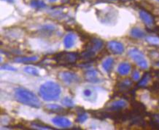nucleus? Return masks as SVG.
<instances>
[{"label":"nucleus","instance_id":"obj_1","mask_svg":"<svg viewBox=\"0 0 159 130\" xmlns=\"http://www.w3.org/2000/svg\"><path fill=\"white\" fill-rule=\"evenodd\" d=\"M39 93L45 101H56L59 98L61 89L57 83L48 81L41 85Z\"/></svg>","mask_w":159,"mask_h":130},{"label":"nucleus","instance_id":"obj_2","mask_svg":"<svg viewBox=\"0 0 159 130\" xmlns=\"http://www.w3.org/2000/svg\"><path fill=\"white\" fill-rule=\"evenodd\" d=\"M15 98L20 103L32 108H39L41 107V102L37 96L25 88L20 87L15 90Z\"/></svg>","mask_w":159,"mask_h":130},{"label":"nucleus","instance_id":"obj_3","mask_svg":"<svg viewBox=\"0 0 159 130\" xmlns=\"http://www.w3.org/2000/svg\"><path fill=\"white\" fill-rule=\"evenodd\" d=\"M103 41L98 38H93L88 45L86 50L83 52L82 57L85 59L93 58L103 48Z\"/></svg>","mask_w":159,"mask_h":130},{"label":"nucleus","instance_id":"obj_4","mask_svg":"<svg viewBox=\"0 0 159 130\" xmlns=\"http://www.w3.org/2000/svg\"><path fill=\"white\" fill-rule=\"evenodd\" d=\"M129 56L136 63L138 66L142 69H147L148 68V63L143 53L137 48H131L128 52Z\"/></svg>","mask_w":159,"mask_h":130},{"label":"nucleus","instance_id":"obj_5","mask_svg":"<svg viewBox=\"0 0 159 130\" xmlns=\"http://www.w3.org/2000/svg\"><path fill=\"white\" fill-rule=\"evenodd\" d=\"M79 56L77 53H75V52H61L56 54L54 58L56 61L58 63L63 64V65H69V64H73L78 59Z\"/></svg>","mask_w":159,"mask_h":130},{"label":"nucleus","instance_id":"obj_6","mask_svg":"<svg viewBox=\"0 0 159 130\" xmlns=\"http://www.w3.org/2000/svg\"><path fill=\"white\" fill-rule=\"evenodd\" d=\"M99 19L102 24L108 25L116 24L117 19L116 10L112 11V10H109L107 12H101L99 15Z\"/></svg>","mask_w":159,"mask_h":130},{"label":"nucleus","instance_id":"obj_7","mask_svg":"<svg viewBox=\"0 0 159 130\" xmlns=\"http://www.w3.org/2000/svg\"><path fill=\"white\" fill-rule=\"evenodd\" d=\"M58 76L61 80L68 84L77 83L80 80L79 77L76 73L71 72V71H63V72L59 73Z\"/></svg>","mask_w":159,"mask_h":130},{"label":"nucleus","instance_id":"obj_8","mask_svg":"<svg viewBox=\"0 0 159 130\" xmlns=\"http://www.w3.org/2000/svg\"><path fill=\"white\" fill-rule=\"evenodd\" d=\"M85 79L87 81L93 84L101 83L104 80L101 73L97 70H90L85 72Z\"/></svg>","mask_w":159,"mask_h":130},{"label":"nucleus","instance_id":"obj_9","mask_svg":"<svg viewBox=\"0 0 159 130\" xmlns=\"http://www.w3.org/2000/svg\"><path fill=\"white\" fill-rule=\"evenodd\" d=\"M107 47L110 51L115 54H120L124 52V46L120 41H110L107 44Z\"/></svg>","mask_w":159,"mask_h":130},{"label":"nucleus","instance_id":"obj_10","mask_svg":"<svg viewBox=\"0 0 159 130\" xmlns=\"http://www.w3.org/2000/svg\"><path fill=\"white\" fill-rule=\"evenodd\" d=\"M83 95L85 100L91 102H94L97 101L98 97L97 92L95 91V89L91 87L85 88L84 90L83 91Z\"/></svg>","mask_w":159,"mask_h":130},{"label":"nucleus","instance_id":"obj_11","mask_svg":"<svg viewBox=\"0 0 159 130\" xmlns=\"http://www.w3.org/2000/svg\"><path fill=\"white\" fill-rule=\"evenodd\" d=\"M139 17L141 20L144 22L147 26L151 27L155 24V20L153 16L149 13L148 11L144 10H141L139 11Z\"/></svg>","mask_w":159,"mask_h":130},{"label":"nucleus","instance_id":"obj_12","mask_svg":"<svg viewBox=\"0 0 159 130\" xmlns=\"http://www.w3.org/2000/svg\"><path fill=\"white\" fill-rule=\"evenodd\" d=\"M52 122L54 125L57 126V127H63V128H67L70 127L71 125H72V123L71 121L69 120L68 119L65 118V117L62 116H56L55 118L52 119Z\"/></svg>","mask_w":159,"mask_h":130},{"label":"nucleus","instance_id":"obj_13","mask_svg":"<svg viewBox=\"0 0 159 130\" xmlns=\"http://www.w3.org/2000/svg\"><path fill=\"white\" fill-rule=\"evenodd\" d=\"M77 37L75 33H70L66 35V37L64 39V45L66 49H70L75 45L76 42Z\"/></svg>","mask_w":159,"mask_h":130},{"label":"nucleus","instance_id":"obj_14","mask_svg":"<svg viewBox=\"0 0 159 130\" xmlns=\"http://www.w3.org/2000/svg\"><path fill=\"white\" fill-rule=\"evenodd\" d=\"M126 106H127V102H125V100H116V101L111 102L110 105V107H109V109H110V110L116 111V110H122V109L125 108Z\"/></svg>","mask_w":159,"mask_h":130},{"label":"nucleus","instance_id":"obj_15","mask_svg":"<svg viewBox=\"0 0 159 130\" xmlns=\"http://www.w3.org/2000/svg\"><path fill=\"white\" fill-rule=\"evenodd\" d=\"M131 69V65L128 63H121L118 67V73L121 76H125L129 74Z\"/></svg>","mask_w":159,"mask_h":130},{"label":"nucleus","instance_id":"obj_16","mask_svg":"<svg viewBox=\"0 0 159 130\" xmlns=\"http://www.w3.org/2000/svg\"><path fill=\"white\" fill-rule=\"evenodd\" d=\"M114 59L112 58H107L102 63V68L107 73H110L113 68Z\"/></svg>","mask_w":159,"mask_h":130},{"label":"nucleus","instance_id":"obj_17","mask_svg":"<svg viewBox=\"0 0 159 130\" xmlns=\"http://www.w3.org/2000/svg\"><path fill=\"white\" fill-rule=\"evenodd\" d=\"M37 56H32V57H18L14 60L15 62L19 63H29L37 62L38 60Z\"/></svg>","mask_w":159,"mask_h":130},{"label":"nucleus","instance_id":"obj_18","mask_svg":"<svg viewBox=\"0 0 159 130\" xmlns=\"http://www.w3.org/2000/svg\"><path fill=\"white\" fill-rule=\"evenodd\" d=\"M130 34L132 37L136 39H142L145 36V33L139 28H133L130 31Z\"/></svg>","mask_w":159,"mask_h":130},{"label":"nucleus","instance_id":"obj_19","mask_svg":"<svg viewBox=\"0 0 159 130\" xmlns=\"http://www.w3.org/2000/svg\"><path fill=\"white\" fill-rule=\"evenodd\" d=\"M45 109H47V110L51 111L52 113H60L64 110L61 106H58L56 104L48 105V106H45Z\"/></svg>","mask_w":159,"mask_h":130},{"label":"nucleus","instance_id":"obj_20","mask_svg":"<svg viewBox=\"0 0 159 130\" xmlns=\"http://www.w3.org/2000/svg\"><path fill=\"white\" fill-rule=\"evenodd\" d=\"M150 79H151V76L149 73H146L145 75H144L143 77H142L141 80L139 81V84H138V86L140 87H147L148 83L150 82Z\"/></svg>","mask_w":159,"mask_h":130},{"label":"nucleus","instance_id":"obj_21","mask_svg":"<svg viewBox=\"0 0 159 130\" xmlns=\"http://www.w3.org/2000/svg\"><path fill=\"white\" fill-rule=\"evenodd\" d=\"M30 5L35 9H43L46 7V4L43 0H31Z\"/></svg>","mask_w":159,"mask_h":130},{"label":"nucleus","instance_id":"obj_22","mask_svg":"<svg viewBox=\"0 0 159 130\" xmlns=\"http://www.w3.org/2000/svg\"><path fill=\"white\" fill-rule=\"evenodd\" d=\"M24 71L28 74H30L31 76H38L39 75V72L38 71V69H37L34 67L31 66H26L24 69Z\"/></svg>","mask_w":159,"mask_h":130},{"label":"nucleus","instance_id":"obj_23","mask_svg":"<svg viewBox=\"0 0 159 130\" xmlns=\"http://www.w3.org/2000/svg\"><path fill=\"white\" fill-rule=\"evenodd\" d=\"M61 103L64 105V106L68 107V108H72V107L75 106V102L73 101V100L68 97L64 98V99L61 100Z\"/></svg>","mask_w":159,"mask_h":130},{"label":"nucleus","instance_id":"obj_24","mask_svg":"<svg viewBox=\"0 0 159 130\" xmlns=\"http://www.w3.org/2000/svg\"><path fill=\"white\" fill-rule=\"evenodd\" d=\"M146 41L152 45H159V38L156 37H148L146 38Z\"/></svg>","mask_w":159,"mask_h":130},{"label":"nucleus","instance_id":"obj_25","mask_svg":"<svg viewBox=\"0 0 159 130\" xmlns=\"http://www.w3.org/2000/svg\"><path fill=\"white\" fill-rule=\"evenodd\" d=\"M131 84H132V82H131L129 79H125V80L123 81L122 82L120 83L119 87H120L121 89H129V88L131 86Z\"/></svg>","mask_w":159,"mask_h":130},{"label":"nucleus","instance_id":"obj_26","mask_svg":"<svg viewBox=\"0 0 159 130\" xmlns=\"http://www.w3.org/2000/svg\"><path fill=\"white\" fill-rule=\"evenodd\" d=\"M87 119H88V115L86 114H85V113H82V114H79L78 116H77L76 121L78 123L82 124V123H84Z\"/></svg>","mask_w":159,"mask_h":130},{"label":"nucleus","instance_id":"obj_27","mask_svg":"<svg viewBox=\"0 0 159 130\" xmlns=\"http://www.w3.org/2000/svg\"><path fill=\"white\" fill-rule=\"evenodd\" d=\"M2 70H6V71H16L17 69H16L15 67L10 66V65L8 64H4L1 66Z\"/></svg>","mask_w":159,"mask_h":130},{"label":"nucleus","instance_id":"obj_28","mask_svg":"<svg viewBox=\"0 0 159 130\" xmlns=\"http://www.w3.org/2000/svg\"><path fill=\"white\" fill-rule=\"evenodd\" d=\"M140 78V73L137 70H134L132 73V79L134 81H138Z\"/></svg>","mask_w":159,"mask_h":130},{"label":"nucleus","instance_id":"obj_29","mask_svg":"<svg viewBox=\"0 0 159 130\" xmlns=\"http://www.w3.org/2000/svg\"><path fill=\"white\" fill-rule=\"evenodd\" d=\"M156 122L159 124V115H158V116H156Z\"/></svg>","mask_w":159,"mask_h":130},{"label":"nucleus","instance_id":"obj_30","mask_svg":"<svg viewBox=\"0 0 159 130\" xmlns=\"http://www.w3.org/2000/svg\"><path fill=\"white\" fill-rule=\"evenodd\" d=\"M3 1H6L7 2H13L14 0H3Z\"/></svg>","mask_w":159,"mask_h":130},{"label":"nucleus","instance_id":"obj_31","mask_svg":"<svg viewBox=\"0 0 159 130\" xmlns=\"http://www.w3.org/2000/svg\"><path fill=\"white\" fill-rule=\"evenodd\" d=\"M104 1H107V2H115L116 0H104Z\"/></svg>","mask_w":159,"mask_h":130},{"label":"nucleus","instance_id":"obj_32","mask_svg":"<svg viewBox=\"0 0 159 130\" xmlns=\"http://www.w3.org/2000/svg\"><path fill=\"white\" fill-rule=\"evenodd\" d=\"M50 2H56V0H49Z\"/></svg>","mask_w":159,"mask_h":130},{"label":"nucleus","instance_id":"obj_33","mask_svg":"<svg viewBox=\"0 0 159 130\" xmlns=\"http://www.w3.org/2000/svg\"><path fill=\"white\" fill-rule=\"evenodd\" d=\"M157 66L159 67V61H158V63H157Z\"/></svg>","mask_w":159,"mask_h":130},{"label":"nucleus","instance_id":"obj_34","mask_svg":"<svg viewBox=\"0 0 159 130\" xmlns=\"http://www.w3.org/2000/svg\"><path fill=\"white\" fill-rule=\"evenodd\" d=\"M156 1H158V2H159V0H156Z\"/></svg>","mask_w":159,"mask_h":130}]
</instances>
